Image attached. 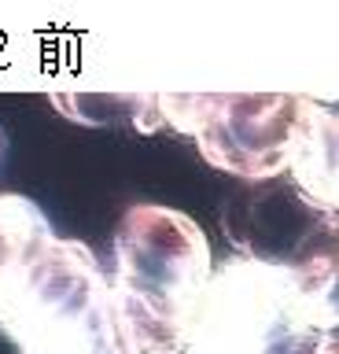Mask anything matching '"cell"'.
Returning a JSON list of instances; mask_svg holds the SVG:
<instances>
[{"instance_id":"cell-1","label":"cell","mask_w":339,"mask_h":354,"mask_svg":"<svg viewBox=\"0 0 339 354\" xmlns=\"http://www.w3.org/2000/svg\"><path fill=\"white\" fill-rule=\"evenodd\" d=\"M115 354H192V328L214 277L211 243L184 210L129 207L111 248Z\"/></svg>"},{"instance_id":"cell-8","label":"cell","mask_w":339,"mask_h":354,"mask_svg":"<svg viewBox=\"0 0 339 354\" xmlns=\"http://www.w3.org/2000/svg\"><path fill=\"white\" fill-rule=\"evenodd\" d=\"M4 155H8V137H4V129H0V166H4Z\"/></svg>"},{"instance_id":"cell-3","label":"cell","mask_w":339,"mask_h":354,"mask_svg":"<svg viewBox=\"0 0 339 354\" xmlns=\"http://www.w3.org/2000/svg\"><path fill=\"white\" fill-rule=\"evenodd\" d=\"M19 354H115L111 277L81 240L56 236L0 310Z\"/></svg>"},{"instance_id":"cell-4","label":"cell","mask_w":339,"mask_h":354,"mask_svg":"<svg viewBox=\"0 0 339 354\" xmlns=\"http://www.w3.org/2000/svg\"><path fill=\"white\" fill-rule=\"evenodd\" d=\"M325 336L288 277L236 251L214 266L195 314L192 354H313Z\"/></svg>"},{"instance_id":"cell-2","label":"cell","mask_w":339,"mask_h":354,"mask_svg":"<svg viewBox=\"0 0 339 354\" xmlns=\"http://www.w3.org/2000/svg\"><path fill=\"white\" fill-rule=\"evenodd\" d=\"M222 225L236 251L291 281L321 332L339 328V214L317 207L295 181H266L225 207Z\"/></svg>"},{"instance_id":"cell-6","label":"cell","mask_w":339,"mask_h":354,"mask_svg":"<svg viewBox=\"0 0 339 354\" xmlns=\"http://www.w3.org/2000/svg\"><path fill=\"white\" fill-rule=\"evenodd\" d=\"M288 174L302 196L339 214V100L302 96Z\"/></svg>"},{"instance_id":"cell-5","label":"cell","mask_w":339,"mask_h":354,"mask_svg":"<svg viewBox=\"0 0 339 354\" xmlns=\"http://www.w3.org/2000/svg\"><path fill=\"white\" fill-rule=\"evenodd\" d=\"M302 96L291 93H162V122L195 140L214 170L266 185L291 166Z\"/></svg>"},{"instance_id":"cell-7","label":"cell","mask_w":339,"mask_h":354,"mask_svg":"<svg viewBox=\"0 0 339 354\" xmlns=\"http://www.w3.org/2000/svg\"><path fill=\"white\" fill-rule=\"evenodd\" d=\"M52 107L78 126H122L137 133H159L162 93H56Z\"/></svg>"}]
</instances>
